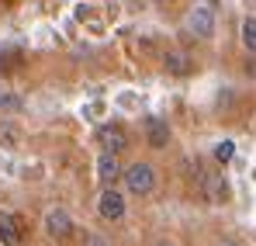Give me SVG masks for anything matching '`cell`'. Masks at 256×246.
Here are the masks:
<instances>
[{"label":"cell","mask_w":256,"mask_h":246,"mask_svg":"<svg viewBox=\"0 0 256 246\" xmlns=\"http://www.w3.org/2000/svg\"><path fill=\"white\" fill-rule=\"evenodd\" d=\"M122 177H125L128 194H138V198L152 194V187H156V170L149 163H132L128 170H122Z\"/></svg>","instance_id":"obj_1"},{"label":"cell","mask_w":256,"mask_h":246,"mask_svg":"<svg viewBox=\"0 0 256 246\" xmlns=\"http://www.w3.org/2000/svg\"><path fill=\"white\" fill-rule=\"evenodd\" d=\"M187 28H190L198 39H212V35H214V7L208 4V0H201V4L190 7V14H187Z\"/></svg>","instance_id":"obj_2"},{"label":"cell","mask_w":256,"mask_h":246,"mask_svg":"<svg viewBox=\"0 0 256 246\" xmlns=\"http://www.w3.org/2000/svg\"><path fill=\"white\" fill-rule=\"evenodd\" d=\"M97 211H100V218H104V222H118V218L125 215V198H122V191L104 187V191H100V198H97Z\"/></svg>","instance_id":"obj_3"},{"label":"cell","mask_w":256,"mask_h":246,"mask_svg":"<svg viewBox=\"0 0 256 246\" xmlns=\"http://www.w3.org/2000/svg\"><path fill=\"white\" fill-rule=\"evenodd\" d=\"M97 139H100V146H104V153H122L128 146V132L122 125H104L100 132H97Z\"/></svg>","instance_id":"obj_4"},{"label":"cell","mask_w":256,"mask_h":246,"mask_svg":"<svg viewBox=\"0 0 256 246\" xmlns=\"http://www.w3.org/2000/svg\"><path fill=\"white\" fill-rule=\"evenodd\" d=\"M45 232L56 236V239H66V236L73 232V218H70L62 208H52V211L45 215Z\"/></svg>","instance_id":"obj_5"},{"label":"cell","mask_w":256,"mask_h":246,"mask_svg":"<svg viewBox=\"0 0 256 246\" xmlns=\"http://www.w3.org/2000/svg\"><path fill=\"white\" fill-rule=\"evenodd\" d=\"M122 177V163H118V153H100V160H97V180L104 184V187H111L114 180Z\"/></svg>","instance_id":"obj_6"},{"label":"cell","mask_w":256,"mask_h":246,"mask_svg":"<svg viewBox=\"0 0 256 246\" xmlns=\"http://www.w3.org/2000/svg\"><path fill=\"white\" fill-rule=\"evenodd\" d=\"M146 142L152 149H163L170 142V125L163 122V118H146Z\"/></svg>","instance_id":"obj_7"},{"label":"cell","mask_w":256,"mask_h":246,"mask_svg":"<svg viewBox=\"0 0 256 246\" xmlns=\"http://www.w3.org/2000/svg\"><path fill=\"white\" fill-rule=\"evenodd\" d=\"M204 191H208V198H212L214 205H225V201H228V180H225L222 173H208Z\"/></svg>","instance_id":"obj_8"},{"label":"cell","mask_w":256,"mask_h":246,"mask_svg":"<svg viewBox=\"0 0 256 246\" xmlns=\"http://www.w3.org/2000/svg\"><path fill=\"white\" fill-rule=\"evenodd\" d=\"M242 45H246V52H256V18L242 21Z\"/></svg>","instance_id":"obj_9"},{"label":"cell","mask_w":256,"mask_h":246,"mask_svg":"<svg viewBox=\"0 0 256 246\" xmlns=\"http://www.w3.org/2000/svg\"><path fill=\"white\" fill-rule=\"evenodd\" d=\"M18 142H21V132H18L14 125H0V146H4V149H14Z\"/></svg>","instance_id":"obj_10"},{"label":"cell","mask_w":256,"mask_h":246,"mask_svg":"<svg viewBox=\"0 0 256 246\" xmlns=\"http://www.w3.org/2000/svg\"><path fill=\"white\" fill-rule=\"evenodd\" d=\"M232 156H236V142H232V139H222V142L214 146V160H218V163H228Z\"/></svg>","instance_id":"obj_11"},{"label":"cell","mask_w":256,"mask_h":246,"mask_svg":"<svg viewBox=\"0 0 256 246\" xmlns=\"http://www.w3.org/2000/svg\"><path fill=\"white\" fill-rule=\"evenodd\" d=\"M166 70H170V73H187V70H190V66H187V56H184V52H170V56H166Z\"/></svg>","instance_id":"obj_12"},{"label":"cell","mask_w":256,"mask_h":246,"mask_svg":"<svg viewBox=\"0 0 256 246\" xmlns=\"http://www.w3.org/2000/svg\"><path fill=\"white\" fill-rule=\"evenodd\" d=\"M21 108H24L21 97H14V94H0V111H21Z\"/></svg>","instance_id":"obj_13"},{"label":"cell","mask_w":256,"mask_h":246,"mask_svg":"<svg viewBox=\"0 0 256 246\" xmlns=\"http://www.w3.org/2000/svg\"><path fill=\"white\" fill-rule=\"evenodd\" d=\"M86 246H108V243H104L100 236H86Z\"/></svg>","instance_id":"obj_14"},{"label":"cell","mask_w":256,"mask_h":246,"mask_svg":"<svg viewBox=\"0 0 256 246\" xmlns=\"http://www.w3.org/2000/svg\"><path fill=\"white\" fill-rule=\"evenodd\" d=\"M156 246H173V243H156Z\"/></svg>","instance_id":"obj_15"}]
</instances>
